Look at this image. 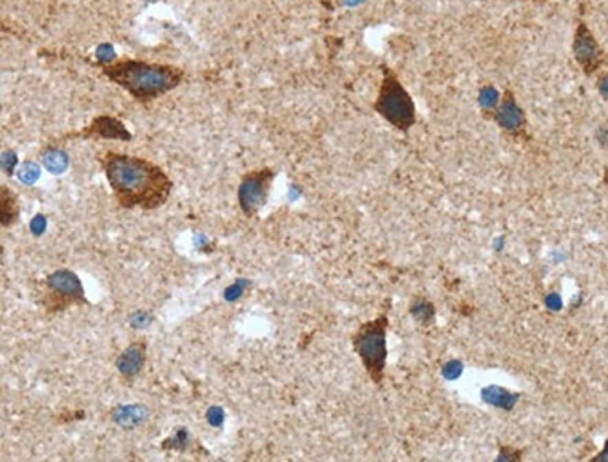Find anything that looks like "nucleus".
I'll return each mask as SVG.
<instances>
[{"mask_svg": "<svg viewBox=\"0 0 608 462\" xmlns=\"http://www.w3.org/2000/svg\"><path fill=\"white\" fill-rule=\"evenodd\" d=\"M144 363H146V341L144 339L133 341L116 358V368L124 380H133L135 376H139Z\"/></svg>", "mask_w": 608, "mask_h": 462, "instance_id": "10", "label": "nucleus"}, {"mask_svg": "<svg viewBox=\"0 0 608 462\" xmlns=\"http://www.w3.org/2000/svg\"><path fill=\"white\" fill-rule=\"evenodd\" d=\"M410 315L414 318L417 324L421 326H431L435 322L436 316V307L435 303L427 300V298H421V296H415L412 303H410Z\"/></svg>", "mask_w": 608, "mask_h": 462, "instance_id": "13", "label": "nucleus"}, {"mask_svg": "<svg viewBox=\"0 0 608 462\" xmlns=\"http://www.w3.org/2000/svg\"><path fill=\"white\" fill-rule=\"evenodd\" d=\"M363 2H365V0H339V4H341V6H347V8L360 6V4H363Z\"/></svg>", "mask_w": 608, "mask_h": 462, "instance_id": "30", "label": "nucleus"}, {"mask_svg": "<svg viewBox=\"0 0 608 462\" xmlns=\"http://www.w3.org/2000/svg\"><path fill=\"white\" fill-rule=\"evenodd\" d=\"M249 285H251V281H249V279H241V277L240 279H236V281H234L232 285H228V287L225 288V292H223L225 302H228V303L238 302L241 296L248 292Z\"/></svg>", "mask_w": 608, "mask_h": 462, "instance_id": "19", "label": "nucleus"}, {"mask_svg": "<svg viewBox=\"0 0 608 462\" xmlns=\"http://www.w3.org/2000/svg\"><path fill=\"white\" fill-rule=\"evenodd\" d=\"M388 315H378L373 320L361 324L352 335V349L360 355L369 378L376 386L384 380L388 363Z\"/></svg>", "mask_w": 608, "mask_h": 462, "instance_id": "4", "label": "nucleus"}, {"mask_svg": "<svg viewBox=\"0 0 608 462\" xmlns=\"http://www.w3.org/2000/svg\"><path fill=\"white\" fill-rule=\"evenodd\" d=\"M382 74L384 75H382L380 90H378L373 109L395 129L408 133L417 120L414 100L408 94V90L399 80L393 69L382 66Z\"/></svg>", "mask_w": 608, "mask_h": 462, "instance_id": "3", "label": "nucleus"}, {"mask_svg": "<svg viewBox=\"0 0 608 462\" xmlns=\"http://www.w3.org/2000/svg\"><path fill=\"white\" fill-rule=\"evenodd\" d=\"M47 230V217L43 214H38L34 215L32 221H30V232H32L36 238H40V236L45 234Z\"/></svg>", "mask_w": 608, "mask_h": 462, "instance_id": "24", "label": "nucleus"}, {"mask_svg": "<svg viewBox=\"0 0 608 462\" xmlns=\"http://www.w3.org/2000/svg\"><path fill=\"white\" fill-rule=\"evenodd\" d=\"M492 120L498 124V128L503 133L517 137V139H530L528 137V118L524 109L519 105L517 96L511 88H506L501 94L500 105L496 109Z\"/></svg>", "mask_w": 608, "mask_h": 462, "instance_id": "8", "label": "nucleus"}, {"mask_svg": "<svg viewBox=\"0 0 608 462\" xmlns=\"http://www.w3.org/2000/svg\"><path fill=\"white\" fill-rule=\"evenodd\" d=\"M462 368L464 367H462L461 362L451 360V362H448L446 365H444V368H442V375H444V378H448V380H455V378H459V375L462 373Z\"/></svg>", "mask_w": 608, "mask_h": 462, "instance_id": "23", "label": "nucleus"}, {"mask_svg": "<svg viewBox=\"0 0 608 462\" xmlns=\"http://www.w3.org/2000/svg\"><path fill=\"white\" fill-rule=\"evenodd\" d=\"M15 165H17V154H15L14 150H4L2 152V170H4V175H14Z\"/></svg>", "mask_w": 608, "mask_h": 462, "instance_id": "22", "label": "nucleus"}, {"mask_svg": "<svg viewBox=\"0 0 608 462\" xmlns=\"http://www.w3.org/2000/svg\"><path fill=\"white\" fill-rule=\"evenodd\" d=\"M189 440H191V432L180 427L161 442V449H165V451H186L187 446H189Z\"/></svg>", "mask_w": 608, "mask_h": 462, "instance_id": "17", "label": "nucleus"}, {"mask_svg": "<svg viewBox=\"0 0 608 462\" xmlns=\"http://www.w3.org/2000/svg\"><path fill=\"white\" fill-rule=\"evenodd\" d=\"M532 2H545V0H532Z\"/></svg>", "mask_w": 608, "mask_h": 462, "instance_id": "33", "label": "nucleus"}, {"mask_svg": "<svg viewBox=\"0 0 608 462\" xmlns=\"http://www.w3.org/2000/svg\"><path fill=\"white\" fill-rule=\"evenodd\" d=\"M96 58H98V62H100L101 66H109V64L116 62V51H114V47L111 43H101V45H98V49H96Z\"/></svg>", "mask_w": 608, "mask_h": 462, "instance_id": "20", "label": "nucleus"}, {"mask_svg": "<svg viewBox=\"0 0 608 462\" xmlns=\"http://www.w3.org/2000/svg\"><path fill=\"white\" fill-rule=\"evenodd\" d=\"M101 74L144 105L174 90L184 79L180 67L137 58H122L109 66H101Z\"/></svg>", "mask_w": 608, "mask_h": 462, "instance_id": "2", "label": "nucleus"}, {"mask_svg": "<svg viewBox=\"0 0 608 462\" xmlns=\"http://www.w3.org/2000/svg\"><path fill=\"white\" fill-rule=\"evenodd\" d=\"M501 96L500 92L496 90L495 85H485V87L479 88L477 92V105H479V111L485 118H492L496 113V109L500 105Z\"/></svg>", "mask_w": 608, "mask_h": 462, "instance_id": "14", "label": "nucleus"}, {"mask_svg": "<svg viewBox=\"0 0 608 462\" xmlns=\"http://www.w3.org/2000/svg\"><path fill=\"white\" fill-rule=\"evenodd\" d=\"M595 87H597V90H599V94H601L602 100L608 101V72H605V74H599V77H597V82H595Z\"/></svg>", "mask_w": 608, "mask_h": 462, "instance_id": "26", "label": "nucleus"}, {"mask_svg": "<svg viewBox=\"0 0 608 462\" xmlns=\"http://www.w3.org/2000/svg\"><path fill=\"white\" fill-rule=\"evenodd\" d=\"M481 399L487 404H490V406L508 410L509 412V410L514 408V404L521 399V395L513 393V391H509L506 388H500V386H487V388H483Z\"/></svg>", "mask_w": 608, "mask_h": 462, "instance_id": "11", "label": "nucleus"}, {"mask_svg": "<svg viewBox=\"0 0 608 462\" xmlns=\"http://www.w3.org/2000/svg\"><path fill=\"white\" fill-rule=\"evenodd\" d=\"M602 184H605V186H608V163L605 165V170H602Z\"/></svg>", "mask_w": 608, "mask_h": 462, "instance_id": "32", "label": "nucleus"}, {"mask_svg": "<svg viewBox=\"0 0 608 462\" xmlns=\"http://www.w3.org/2000/svg\"><path fill=\"white\" fill-rule=\"evenodd\" d=\"M67 137H83V139H116V141H131L133 135L124 126V122L113 116H96L90 126L80 129L79 133H72Z\"/></svg>", "mask_w": 608, "mask_h": 462, "instance_id": "9", "label": "nucleus"}, {"mask_svg": "<svg viewBox=\"0 0 608 462\" xmlns=\"http://www.w3.org/2000/svg\"><path fill=\"white\" fill-rule=\"evenodd\" d=\"M43 285H45V294L40 302L49 315H61L74 305L87 303L85 287L80 283L79 275L72 270H54L53 274L47 275Z\"/></svg>", "mask_w": 608, "mask_h": 462, "instance_id": "5", "label": "nucleus"}, {"mask_svg": "<svg viewBox=\"0 0 608 462\" xmlns=\"http://www.w3.org/2000/svg\"><path fill=\"white\" fill-rule=\"evenodd\" d=\"M150 322H152V315H150V313H142V311H139V313H133V315H131V318H129V324H131V326L137 329L146 328Z\"/></svg>", "mask_w": 608, "mask_h": 462, "instance_id": "25", "label": "nucleus"}, {"mask_svg": "<svg viewBox=\"0 0 608 462\" xmlns=\"http://www.w3.org/2000/svg\"><path fill=\"white\" fill-rule=\"evenodd\" d=\"M206 421L212 427H215V429L223 427V423H225V410L221 408V406H210L206 410Z\"/></svg>", "mask_w": 608, "mask_h": 462, "instance_id": "21", "label": "nucleus"}, {"mask_svg": "<svg viewBox=\"0 0 608 462\" xmlns=\"http://www.w3.org/2000/svg\"><path fill=\"white\" fill-rule=\"evenodd\" d=\"M522 453H517L513 455V448H501V455L498 456V461H521Z\"/></svg>", "mask_w": 608, "mask_h": 462, "instance_id": "27", "label": "nucleus"}, {"mask_svg": "<svg viewBox=\"0 0 608 462\" xmlns=\"http://www.w3.org/2000/svg\"><path fill=\"white\" fill-rule=\"evenodd\" d=\"M41 161H43V165L51 175L66 173L67 165H69V157L61 148H47L45 152L41 154Z\"/></svg>", "mask_w": 608, "mask_h": 462, "instance_id": "16", "label": "nucleus"}, {"mask_svg": "<svg viewBox=\"0 0 608 462\" xmlns=\"http://www.w3.org/2000/svg\"><path fill=\"white\" fill-rule=\"evenodd\" d=\"M597 139H599V142H601L602 146H608V129L607 128L597 129Z\"/></svg>", "mask_w": 608, "mask_h": 462, "instance_id": "29", "label": "nucleus"}, {"mask_svg": "<svg viewBox=\"0 0 608 462\" xmlns=\"http://www.w3.org/2000/svg\"><path fill=\"white\" fill-rule=\"evenodd\" d=\"M146 408L140 404H122L113 410V421L122 425L124 429H133L142 421H146Z\"/></svg>", "mask_w": 608, "mask_h": 462, "instance_id": "12", "label": "nucleus"}, {"mask_svg": "<svg viewBox=\"0 0 608 462\" xmlns=\"http://www.w3.org/2000/svg\"><path fill=\"white\" fill-rule=\"evenodd\" d=\"M40 175H41L40 165H36L34 161H25V163H21V168L17 170V178H19L21 184H25V186H34L36 182L40 180Z\"/></svg>", "mask_w": 608, "mask_h": 462, "instance_id": "18", "label": "nucleus"}, {"mask_svg": "<svg viewBox=\"0 0 608 462\" xmlns=\"http://www.w3.org/2000/svg\"><path fill=\"white\" fill-rule=\"evenodd\" d=\"M0 202H2V227H10L14 225L15 219L19 217V204H17V197L12 189L2 186L0 189Z\"/></svg>", "mask_w": 608, "mask_h": 462, "instance_id": "15", "label": "nucleus"}, {"mask_svg": "<svg viewBox=\"0 0 608 462\" xmlns=\"http://www.w3.org/2000/svg\"><path fill=\"white\" fill-rule=\"evenodd\" d=\"M275 170L270 167L257 168L243 176L238 188V204L246 217H254L268 202V195L274 184Z\"/></svg>", "mask_w": 608, "mask_h": 462, "instance_id": "6", "label": "nucleus"}, {"mask_svg": "<svg viewBox=\"0 0 608 462\" xmlns=\"http://www.w3.org/2000/svg\"><path fill=\"white\" fill-rule=\"evenodd\" d=\"M318 2H321L322 6L326 8V10H334V2H332V0H318Z\"/></svg>", "mask_w": 608, "mask_h": 462, "instance_id": "31", "label": "nucleus"}, {"mask_svg": "<svg viewBox=\"0 0 608 462\" xmlns=\"http://www.w3.org/2000/svg\"><path fill=\"white\" fill-rule=\"evenodd\" d=\"M101 165L116 201L126 210H158L173 193V180L152 161L107 152L101 157Z\"/></svg>", "mask_w": 608, "mask_h": 462, "instance_id": "1", "label": "nucleus"}, {"mask_svg": "<svg viewBox=\"0 0 608 462\" xmlns=\"http://www.w3.org/2000/svg\"><path fill=\"white\" fill-rule=\"evenodd\" d=\"M589 461H591V462H608V440H607V442H605V448H602L601 451L597 453V455L591 456Z\"/></svg>", "mask_w": 608, "mask_h": 462, "instance_id": "28", "label": "nucleus"}, {"mask_svg": "<svg viewBox=\"0 0 608 462\" xmlns=\"http://www.w3.org/2000/svg\"><path fill=\"white\" fill-rule=\"evenodd\" d=\"M148 2H154V0H148Z\"/></svg>", "mask_w": 608, "mask_h": 462, "instance_id": "34", "label": "nucleus"}, {"mask_svg": "<svg viewBox=\"0 0 608 462\" xmlns=\"http://www.w3.org/2000/svg\"><path fill=\"white\" fill-rule=\"evenodd\" d=\"M573 56H575L576 64L580 67L584 75H595L608 62V56L601 43L597 41L594 32L589 30L586 21L578 19L573 34Z\"/></svg>", "mask_w": 608, "mask_h": 462, "instance_id": "7", "label": "nucleus"}]
</instances>
